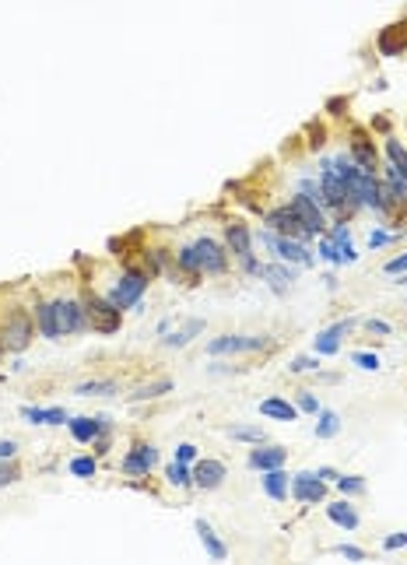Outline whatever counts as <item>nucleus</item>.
Returning <instances> with one entry per match:
<instances>
[{"instance_id":"nucleus-1","label":"nucleus","mask_w":407,"mask_h":565,"mask_svg":"<svg viewBox=\"0 0 407 565\" xmlns=\"http://www.w3.org/2000/svg\"><path fill=\"white\" fill-rule=\"evenodd\" d=\"M180 267L190 274H218V271H225V253L211 239H197L193 246H186L180 253Z\"/></svg>"},{"instance_id":"nucleus-2","label":"nucleus","mask_w":407,"mask_h":565,"mask_svg":"<svg viewBox=\"0 0 407 565\" xmlns=\"http://www.w3.org/2000/svg\"><path fill=\"white\" fill-rule=\"evenodd\" d=\"M84 316L95 326L99 334H116L120 330V309H116L109 299H99V295H88L84 299Z\"/></svg>"},{"instance_id":"nucleus-3","label":"nucleus","mask_w":407,"mask_h":565,"mask_svg":"<svg viewBox=\"0 0 407 565\" xmlns=\"http://www.w3.org/2000/svg\"><path fill=\"white\" fill-rule=\"evenodd\" d=\"M144 288H148V278L137 274V271H130V274H123L120 281H116V288L109 291V302H112L116 309L137 306V302H140V295H144Z\"/></svg>"},{"instance_id":"nucleus-4","label":"nucleus","mask_w":407,"mask_h":565,"mask_svg":"<svg viewBox=\"0 0 407 565\" xmlns=\"http://www.w3.org/2000/svg\"><path fill=\"white\" fill-rule=\"evenodd\" d=\"M28 341H32V320H28L25 313H14L4 323V330H0V344H4L8 351H25Z\"/></svg>"},{"instance_id":"nucleus-5","label":"nucleus","mask_w":407,"mask_h":565,"mask_svg":"<svg viewBox=\"0 0 407 565\" xmlns=\"http://www.w3.org/2000/svg\"><path fill=\"white\" fill-rule=\"evenodd\" d=\"M53 326H56V337L60 334H77L81 326H84V309L77 302H53Z\"/></svg>"},{"instance_id":"nucleus-6","label":"nucleus","mask_w":407,"mask_h":565,"mask_svg":"<svg viewBox=\"0 0 407 565\" xmlns=\"http://www.w3.org/2000/svg\"><path fill=\"white\" fill-rule=\"evenodd\" d=\"M264 348V337H246V334H225L208 344L211 354H239V351H256Z\"/></svg>"},{"instance_id":"nucleus-7","label":"nucleus","mask_w":407,"mask_h":565,"mask_svg":"<svg viewBox=\"0 0 407 565\" xmlns=\"http://www.w3.org/2000/svg\"><path fill=\"white\" fill-rule=\"evenodd\" d=\"M225 239H228V246H232V253H236L249 271H260V267L253 263V246H249V228L246 225H239V221H232L228 228H225Z\"/></svg>"},{"instance_id":"nucleus-8","label":"nucleus","mask_w":407,"mask_h":565,"mask_svg":"<svg viewBox=\"0 0 407 565\" xmlns=\"http://www.w3.org/2000/svg\"><path fill=\"white\" fill-rule=\"evenodd\" d=\"M292 211L299 215V221L306 225L309 235H316V232H323V228H327V225H323V211H319V204H316L312 197H306V193H299V197L292 200Z\"/></svg>"},{"instance_id":"nucleus-9","label":"nucleus","mask_w":407,"mask_h":565,"mask_svg":"<svg viewBox=\"0 0 407 565\" xmlns=\"http://www.w3.org/2000/svg\"><path fill=\"white\" fill-rule=\"evenodd\" d=\"M292 495H295L299 502L316 505V502H323L327 485L319 481V474H295V481H292Z\"/></svg>"},{"instance_id":"nucleus-10","label":"nucleus","mask_w":407,"mask_h":565,"mask_svg":"<svg viewBox=\"0 0 407 565\" xmlns=\"http://www.w3.org/2000/svg\"><path fill=\"white\" fill-rule=\"evenodd\" d=\"M267 225H271V228H278L281 235H288V239H302V235H309V232H306V225L299 221V215L292 211V207H281V211H271V215H267Z\"/></svg>"},{"instance_id":"nucleus-11","label":"nucleus","mask_w":407,"mask_h":565,"mask_svg":"<svg viewBox=\"0 0 407 565\" xmlns=\"http://www.w3.org/2000/svg\"><path fill=\"white\" fill-rule=\"evenodd\" d=\"M352 330V320H344V323H334V326H327V330H319L316 334V354H337L341 351V337Z\"/></svg>"},{"instance_id":"nucleus-12","label":"nucleus","mask_w":407,"mask_h":565,"mask_svg":"<svg viewBox=\"0 0 407 565\" xmlns=\"http://www.w3.org/2000/svg\"><path fill=\"white\" fill-rule=\"evenodd\" d=\"M155 464H158V450H155V446H134V450L127 453V460H123V470L127 474H148Z\"/></svg>"},{"instance_id":"nucleus-13","label":"nucleus","mask_w":407,"mask_h":565,"mask_svg":"<svg viewBox=\"0 0 407 565\" xmlns=\"http://www.w3.org/2000/svg\"><path fill=\"white\" fill-rule=\"evenodd\" d=\"M267 239V246H274L278 250V256L281 260H292V263H309L312 256H309V250L306 246H299L295 239H288V235H264Z\"/></svg>"},{"instance_id":"nucleus-14","label":"nucleus","mask_w":407,"mask_h":565,"mask_svg":"<svg viewBox=\"0 0 407 565\" xmlns=\"http://www.w3.org/2000/svg\"><path fill=\"white\" fill-rule=\"evenodd\" d=\"M404 46H407V21L390 25L380 32V53L383 56H397V53H404Z\"/></svg>"},{"instance_id":"nucleus-15","label":"nucleus","mask_w":407,"mask_h":565,"mask_svg":"<svg viewBox=\"0 0 407 565\" xmlns=\"http://www.w3.org/2000/svg\"><path fill=\"white\" fill-rule=\"evenodd\" d=\"M319 190H323V200H327V204H334V207H341L344 200H355V197H352V190H347V187L337 180V176H334L330 169H323V180H319Z\"/></svg>"},{"instance_id":"nucleus-16","label":"nucleus","mask_w":407,"mask_h":565,"mask_svg":"<svg viewBox=\"0 0 407 565\" xmlns=\"http://www.w3.org/2000/svg\"><path fill=\"white\" fill-rule=\"evenodd\" d=\"M221 478H225V467H221L218 460H200V464L193 467V481H197L200 488H218Z\"/></svg>"},{"instance_id":"nucleus-17","label":"nucleus","mask_w":407,"mask_h":565,"mask_svg":"<svg viewBox=\"0 0 407 565\" xmlns=\"http://www.w3.org/2000/svg\"><path fill=\"white\" fill-rule=\"evenodd\" d=\"M284 450L281 446H267V450H253L249 453V467H256V470H274V467H281L284 464Z\"/></svg>"},{"instance_id":"nucleus-18","label":"nucleus","mask_w":407,"mask_h":565,"mask_svg":"<svg viewBox=\"0 0 407 565\" xmlns=\"http://www.w3.org/2000/svg\"><path fill=\"white\" fill-rule=\"evenodd\" d=\"M102 425H106V418H74V422H71V435H74L77 442H92V439L99 435Z\"/></svg>"},{"instance_id":"nucleus-19","label":"nucleus","mask_w":407,"mask_h":565,"mask_svg":"<svg viewBox=\"0 0 407 565\" xmlns=\"http://www.w3.org/2000/svg\"><path fill=\"white\" fill-rule=\"evenodd\" d=\"M260 414H267V418H281V422H295L299 407H292L288 400H278V397H271V400H264V404H260Z\"/></svg>"},{"instance_id":"nucleus-20","label":"nucleus","mask_w":407,"mask_h":565,"mask_svg":"<svg viewBox=\"0 0 407 565\" xmlns=\"http://www.w3.org/2000/svg\"><path fill=\"white\" fill-rule=\"evenodd\" d=\"M327 516H330L337 527H344V530H355V527H358V513H355L347 502H334V505H327Z\"/></svg>"},{"instance_id":"nucleus-21","label":"nucleus","mask_w":407,"mask_h":565,"mask_svg":"<svg viewBox=\"0 0 407 565\" xmlns=\"http://www.w3.org/2000/svg\"><path fill=\"white\" fill-rule=\"evenodd\" d=\"M197 533H200V541H204V548H208V555L214 558V562H221L225 555H228V548L214 538V530L208 527V523H204V520H197Z\"/></svg>"},{"instance_id":"nucleus-22","label":"nucleus","mask_w":407,"mask_h":565,"mask_svg":"<svg viewBox=\"0 0 407 565\" xmlns=\"http://www.w3.org/2000/svg\"><path fill=\"white\" fill-rule=\"evenodd\" d=\"M352 155L358 158V165H362L365 172L375 169V152H372V144H369L362 134H355V141H352Z\"/></svg>"},{"instance_id":"nucleus-23","label":"nucleus","mask_w":407,"mask_h":565,"mask_svg":"<svg viewBox=\"0 0 407 565\" xmlns=\"http://www.w3.org/2000/svg\"><path fill=\"white\" fill-rule=\"evenodd\" d=\"M264 492L274 498V502H281L284 495H288V478L281 474V467H274V470H267V478H264Z\"/></svg>"},{"instance_id":"nucleus-24","label":"nucleus","mask_w":407,"mask_h":565,"mask_svg":"<svg viewBox=\"0 0 407 565\" xmlns=\"http://www.w3.org/2000/svg\"><path fill=\"white\" fill-rule=\"evenodd\" d=\"M172 390V379H155V383H144L137 386V390L130 394V400H151V397H162Z\"/></svg>"},{"instance_id":"nucleus-25","label":"nucleus","mask_w":407,"mask_h":565,"mask_svg":"<svg viewBox=\"0 0 407 565\" xmlns=\"http://www.w3.org/2000/svg\"><path fill=\"white\" fill-rule=\"evenodd\" d=\"M200 330H204V320H190V323L183 326V330L169 334V337H165V344H169V348H183V344H190V341H193Z\"/></svg>"},{"instance_id":"nucleus-26","label":"nucleus","mask_w":407,"mask_h":565,"mask_svg":"<svg viewBox=\"0 0 407 565\" xmlns=\"http://www.w3.org/2000/svg\"><path fill=\"white\" fill-rule=\"evenodd\" d=\"M256 274H264V278H271V285H274V291H284L288 285L295 281V271H288V267H260Z\"/></svg>"},{"instance_id":"nucleus-27","label":"nucleus","mask_w":407,"mask_h":565,"mask_svg":"<svg viewBox=\"0 0 407 565\" xmlns=\"http://www.w3.org/2000/svg\"><path fill=\"white\" fill-rule=\"evenodd\" d=\"M386 193H390V200H397V204L407 200V180H404V176H400L393 165L386 169Z\"/></svg>"},{"instance_id":"nucleus-28","label":"nucleus","mask_w":407,"mask_h":565,"mask_svg":"<svg viewBox=\"0 0 407 565\" xmlns=\"http://www.w3.org/2000/svg\"><path fill=\"white\" fill-rule=\"evenodd\" d=\"M74 394H81V397H106V394H116V383L112 379H92V383H81Z\"/></svg>"},{"instance_id":"nucleus-29","label":"nucleus","mask_w":407,"mask_h":565,"mask_svg":"<svg viewBox=\"0 0 407 565\" xmlns=\"http://www.w3.org/2000/svg\"><path fill=\"white\" fill-rule=\"evenodd\" d=\"M337 432H341V418L334 411H323V414H319V425H316V439H330Z\"/></svg>"},{"instance_id":"nucleus-30","label":"nucleus","mask_w":407,"mask_h":565,"mask_svg":"<svg viewBox=\"0 0 407 565\" xmlns=\"http://www.w3.org/2000/svg\"><path fill=\"white\" fill-rule=\"evenodd\" d=\"M386 155H390V165L404 176V180H407V152H404V147L397 144V141H386Z\"/></svg>"},{"instance_id":"nucleus-31","label":"nucleus","mask_w":407,"mask_h":565,"mask_svg":"<svg viewBox=\"0 0 407 565\" xmlns=\"http://www.w3.org/2000/svg\"><path fill=\"white\" fill-rule=\"evenodd\" d=\"M190 481H193V474L186 470V464H183V460H176V464L169 467V485L183 488V485H190Z\"/></svg>"},{"instance_id":"nucleus-32","label":"nucleus","mask_w":407,"mask_h":565,"mask_svg":"<svg viewBox=\"0 0 407 565\" xmlns=\"http://www.w3.org/2000/svg\"><path fill=\"white\" fill-rule=\"evenodd\" d=\"M36 316H39V330H42L46 337H56V326H53V306H39Z\"/></svg>"},{"instance_id":"nucleus-33","label":"nucleus","mask_w":407,"mask_h":565,"mask_svg":"<svg viewBox=\"0 0 407 565\" xmlns=\"http://www.w3.org/2000/svg\"><path fill=\"white\" fill-rule=\"evenodd\" d=\"M71 474H77V478H92V474H95V460H92V457L71 460Z\"/></svg>"},{"instance_id":"nucleus-34","label":"nucleus","mask_w":407,"mask_h":565,"mask_svg":"<svg viewBox=\"0 0 407 565\" xmlns=\"http://www.w3.org/2000/svg\"><path fill=\"white\" fill-rule=\"evenodd\" d=\"M228 435L232 439H239V442H260V439H264V432H260V429H228Z\"/></svg>"},{"instance_id":"nucleus-35","label":"nucleus","mask_w":407,"mask_h":565,"mask_svg":"<svg viewBox=\"0 0 407 565\" xmlns=\"http://www.w3.org/2000/svg\"><path fill=\"white\" fill-rule=\"evenodd\" d=\"M337 488H341L344 495H362V492H365V481H362V478H337Z\"/></svg>"},{"instance_id":"nucleus-36","label":"nucleus","mask_w":407,"mask_h":565,"mask_svg":"<svg viewBox=\"0 0 407 565\" xmlns=\"http://www.w3.org/2000/svg\"><path fill=\"white\" fill-rule=\"evenodd\" d=\"M352 362H355L358 369H369V372H375V369H380V359H375V354H369V351H358Z\"/></svg>"},{"instance_id":"nucleus-37","label":"nucleus","mask_w":407,"mask_h":565,"mask_svg":"<svg viewBox=\"0 0 407 565\" xmlns=\"http://www.w3.org/2000/svg\"><path fill=\"white\" fill-rule=\"evenodd\" d=\"M21 418L36 422V425H46V411L42 407H21Z\"/></svg>"},{"instance_id":"nucleus-38","label":"nucleus","mask_w":407,"mask_h":565,"mask_svg":"<svg viewBox=\"0 0 407 565\" xmlns=\"http://www.w3.org/2000/svg\"><path fill=\"white\" fill-rule=\"evenodd\" d=\"M64 422H67L64 407H46V425H64Z\"/></svg>"},{"instance_id":"nucleus-39","label":"nucleus","mask_w":407,"mask_h":565,"mask_svg":"<svg viewBox=\"0 0 407 565\" xmlns=\"http://www.w3.org/2000/svg\"><path fill=\"white\" fill-rule=\"evenodd\" d=\"M319 253H323L330 263H341V253H337V246H334V239H323L319 243Z\"/></svg>"},{"instance_id":"nucleus-40","label":"nucleus","mask_w":407,"mask_h":565,"mask_svg":"<svg viewBox=\"0 0 407 565\" xmlns=\"http://www.w3.org/2000/svg\"><path fill=\"white\" fill-rule=\"evenodd\" d=\"M404 271H407V253H400L386 263V274H404Z\"/></svg>"},{"instance_id":"nucleus-41","label":"nucleus","mask_w":407,"mask_h":565,"mask_svg":"<svg viewBox=\"0 0 407 565\" xmlns=\"http://www.w3.org/2000/svg\"><path fill=\"white\" fill-rule=\"evenodd\" d=\"M383 548H386V551L407 548V530H404V533H393V538H386V541H383Z\"/></svg>"},{"instance_id":"nucleus-42","label":"nucleus","mask_w":407,"mask_h":565,"mask_svg":"<svg viewBox=\"0 0 407 565\" xmlns=\"http://www.w3.org/2000/svg\"><path fill=\"white\" fill-rule=\"evenodd\" d=\"M299 411H309V414H316V411H319V400H316L312 394H302V397H299Z\"/></svg>"},{"instance_id":"nucleus-43","label":"nucleus","mask_w":407,"mask_h":565,"mask_svg":"<svg viewBox=\"0 0 407 565\" xmlns=\"http://www.w3.org/2000/svg\"><path fill=\"white\" fill-rule=\"evenodd\" d=\"M197 457V446H190V442H183L180 450H176V460H183V464H190Z\"/></svg>"},{"instance_id":"nucleus-44","label":"nucleus","mask_w":407,"mask_h":565,"mask_svg":"<svg viewBox=\"0 0 407 565\" xmlns=\"http://www.w3.org/2000/svg\"><path fill=\"white\" fill-rule=\"evenodd\" d=\"M288 369H292V372H309V369H316V359H295Z\"/></svg>"},{"instance_id":"nucleus-45","label":"nucleus","mask_w":407,"mask_h":565,"mask_svg":"<svg viewBox=\"0 0 407 565\" xmlns=\"http://www.w3.org/2000/svg\"><path fill=\"white\" fill-rule=\"evenodd\" d=\"M341 555H344V558H355V562L365 558V551H362V548H352V544H341Z\"/></svg>"},{"instance_id":"nucleus-46","label":"nucleus","mask_w":407,"mask_h":565,"mask_svg":"<svg viewBox=\"0 0 407 565\" xmlns=\"http://www.w3.org/2000/svg\"><path fill=\"white\" fill-rule=\"evenodd\" d=\"M18 478V470L14 467H0V485H11Z\"/></svg>"},{"instance_id":"nucleus-47","label":"nucleus","mask_w":407,"mask_h":565,"mask_svg":"<svg viewBox=\"0 0 407 565\" xmlns=\"http://www.w3.org/2000/svg\"><path fill=\"white\" fill-rule=\"evenodd\" d=\"M309 137H312L309 144H312V147H319V144H323V137H327V134H323V127H309Z\"/></svg>"},{"instance_id":"nucleus-48","label":"nucleus","mask_w":407,"mask_h":565,"mask_svg":"<svg viewBox=\"0 0 407 565\" xmlns=\"http://www.w3.org/2000/svg\"><path fill=\"white\" fill-rule=\"evenodd\" d=\"M14 450H18V442H0V460H4V457H14Z\"/></svg>"},{"instance_id":"nucleus-49","label":"nucleus","mask_w":407,"mask_h":565,"mask_svg":"<svg viewBox=\"0 0 407 565\" xmlns=\"http://www.w3.org/2000/svg\"><path fill=\"white\" fill-rule=\"evenodd\" d=\"M386 243H390L386 232H372V239H369V246H386Z\"/></svg>"},{"instance_id":"nucleus-50","label":"nucleus","mask_w":407,"mask_h":565,"mask_svg":"<svg viewBox=\"0 0 407 565\" xmlns=\"http://www.w3.org/2000/svg\"><path fill=\"white\" fill-rule=\"evenodd\" d=\"M369 330H375V334H390V326H386L383 320H369Z\"/></svg>"}]
</instances>
